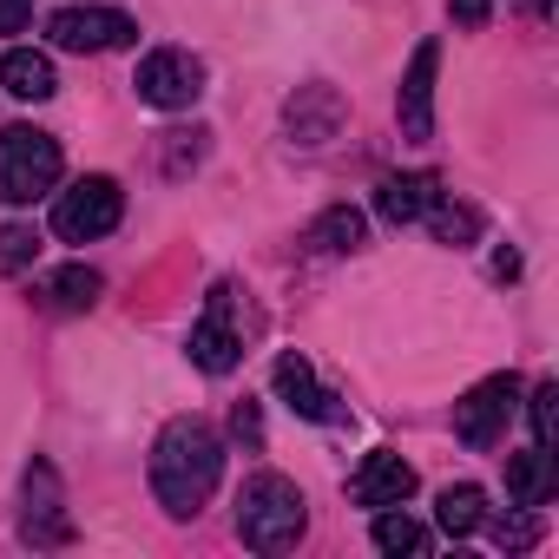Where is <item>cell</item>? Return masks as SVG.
<instances>
[{
	"instance_id": "16",
	"label": "cell",
	"mask_w": 559,
	"mask_h": 559,
	"mask_svg": "<svg viewBox=\"0 0 559 559\" xmlns=\"http://www.w3.org/2000/svg\"><path fill=\"white\" fill-rule=\"evenodd\" d=\"M0 86H8L14 99H27V106H40V99H53V93H60L53 60H47V53H34V47H14L8 60H0Z\"/></svg>"
},
{
	"instance_id": "11",
	"label": "cell",
	"mask_w": 559,
	"mask_h": 559,
	"mask_svg": "<svg viewBox=\"0 0 559 559\" xmlns=\"http://www.w3.org/2000/svg\"><path fill=\"white\" fill-rule=\"evenodd\" d=\"M343 119H349V106H343L336 86H297L290 106H284V139L297 152H317V145H330L343 132Z\"/></svg>"
},
{
	"instance_id": "10",
	"label": "cell",
	"mask_w": 559,
	"mask_h": 559,
	"mask_svg": "<svg viewBox=\"0 0 559 559\" xmlns=\"http://www.w3.org/2000/svg\"><path fill=\"white\" fill-rule=\"evenodd\" d=\"M435 73H441V40H421L408 73H402V86H395V119H402L408 145L435 139Z\"/></svg>"
},
{
	"instance_id": "21",
	"label": "cell",
	"mask_w": 559,
	"mask_h": 559,
	"mask_svg": "<svg viewBox=\"0 0 559 559\" xmlns=\"http://www.w3.org/2000/svg\"><path fill=\"white\" fill-rule=\"evenodd\" d=\"M376 546L382 552H428V526H415L408 513H382L376 520Z\"/></svg>"
},
{
	"instance_id": "2",
	"label": "cell",
	"mask_w": 559,
	"mask_h": 559,
	"mask_svg": "<svg viewBox=\"0 0 559 559\" xmlns=\"http://www.w3.org/2000/svg\"><path fill=\"white\" fill-rule=\"evenodd\" d=\"M304 526H310V513H304L297 480H284V474H250L237 487V539L250 552H290L304 539Z\"/></svg>"
},
{
	"instance_id": "20",
	"label": "cell",
	"mask_w": 559,
	"mask_h": 559,
	"mask_svg": "<svg viewBox=\"0 0 559 559\" xmlns=\"http://www.w3.org/2000/svg\"><path fill=\"white\" fill-rule=\"evenodd\" d=\"M310 243H323V250H356V243H362V211H349V204L323 211L317 230H310Z\"/></svg>"
},
{
	"instance_id": "1",
	"label": "cell",
	"mask_w": 559,
	"mask_h": 559,
	"mask_svg": "<svg viewBox=\"0 0 559 559\" xmlns=\"http://www.w3.org/2000/svg\"><path fill=\"white\" fill-rule=\"evenodd\" d=\"M217 474H224V441L204 415H178L165 421L158 448H152V493L171 520H191L211 493H217Z\"/></svg>"
},
{
	"instance_id": "22",
	"label": "cell",
	"mask_w": 559,
	"mask_h": 559,
	"mask_svg": "<svg viewBox=\"0 0 559 559\" xmlns=\"http://www.w3.org/2000/svg\"><path fill=\"white\" fill-rule=\"evenodd\" d=\"M526 415H533V448L552 454V435H559V382H539L533 402H526Z\"/></svg>"
},
{
	"instance_id": "27",
	"label": "cell",
	"mask_w": 559,
	"mask_h": 559,
	"mask_svg": "<svg viewBox=\"0 0 559 559\" xmlns=\"http://www.w3.org/2000/svg\"><path fill=\"white\" fill-rule=\"evenodd\" d=\"M230 428H237V441H250V448H257V441H263V421H257V402H237V408H230Z\"/></svg>"
},
{
	"instance_id": "19",
	"label": "cell",
	"mask_w": 559,
	"mask_h": 559,
	"mask_svg": "<svg viewBox=\"0 0 559 559\" xmlns=\"http://www.w3.org/2000/svg\"><path fill=\"white\" fill-rule=\"evenodd\" d=\"M428 230H435V243L461 250V243L480 237V211H474V204H448V198H435V204H428Z\"/></svg>"
},
{
	"instance_id": "18",
	"label": "cell",
	"mask_w": 559,
	"mask_h": 559,
	"mask_svg": "<svg viewBox=\"0 0 559 559\" xmlns=\"http://www.w3.org/2000/svg\"><path fill=\"white\" fill-rule=\"evenodd\" d=\"M99 290H106L99 270H86V263H67V270L47 276V304H53V310H93Z\"/></svg>"
},
{
	"instance_id": "4",
	"label": "cell",
	"mask_w": 559,
	"mask_h": 559,
	"mask_svg": "<svg viewBox=\"0 0 559 559\" xmlns=\"http://www.w3.org/2000/svg\"><path fill=\"white\" fill-rule=\"evenodd\" d=\"M119 211H126V191H119L106 171H93V178H80L73 191H60V204H53V237H60V243H93V237H106V230L119 224Z\"/></svg>"
},
{
	"instance_id": "6",
	"label": "cell",
	"mask_w": 559,
	"mask_h": 559,
	"mask_svg": "<svg viewBox=\"0 0 559 559\" xmlns=\"http://www.w3.org/2000/svg\"><path fill=\"white\" fill-rule=\"evenodd\" d=\"M21 539H27V546H40V552H60V546H73V539H80V526H73V513H67V493H60V474H53L47 461H34V467H27V513H21Z\"/></svg>"
},
{
	"instance_id": "24",
	"label": "cell",
	"mask_w": 559,
	"mask_h": 559,
	"mask_svg": "<svg viewBox=\"0 0 559 559\" xmlns=\"http://www.w3.org/2000/svg\"><path fill=\"white\" fill-rule=\"evenodd\" d=\"M165 139H171L165 171H171V178H185V165H198V158H204V139H211V132H198V126H191V132H165Z\"/></svg>"
},
{
	"instance_id": "12",
	"label": "cell",
	"mask_w": 559,
	"mask_h": 559,
	"mask_svg": "<svg viewBox=\"0 0 559 559\" xmlns=\"http://www.w3.org/2000/svg\"><path fill=\"white\" fill-rule=\"evenodd\" d=\"M415 493V467L402 461V454H389V448H376L362 467H356V480H349V500L356 507H402Z\"/></svg>"
},
{
	"instance_id": "5",
	"label": "cell",
	"mask_w": 559,
	"mask_h": 559,
	"mask_svg": "<svg viewBox=\"0 0 559 559\" xmlns=\"http://www.w3.org/2000/svg\"><path fill=\"white\" fill-rule=\"evenodd\" d=\"M132 86H139L145 106L185 112V106H198V93H204V60L185 53V47H158V53L139 60V80H132Z\"/></svg>"
},
{
	"instance_id": "15",
	"label": "cell",
	"mask_w": 559,
	"mask_h": 559,
	"mask_svg": "<svg viewBox=\"0 0 559 559\" xmlns=\"http://www.w3.org/2000/svg\"><path fill=\"white\" fill-rule=\"evenodd\" d=\"M552 487H559V474H552V454H546V448L507 454V500H513V507H546Z\"/></svg>"
},
{
	"instance_id": "29",
	"label": "cell",
	"mask_w": 559,
	"mask_h": 559,
	"mask_svg": "<svg viewBox=\"0 0 559 559\" xmlns=\"http://www.w3.org/2000/svg\"><path fill=\"white\" fill-rule=\"evenodd\" d=\"M520 8H526L533 21H546V14H552V0H520Z\"/></svg>"
},
{
	"instance_id": "26",
	"label": "cell",
	"mask_w": 559,
	"mask_h": 559,
	"mask_svg": "<svg viewBox=\"0 0 559 559\" xmlns=\"http://www.w3.org/2000/svg\"><path fill=\"white\" fill-rule=\"evenodd\" d=\"M448 14H454V27H467V34H480V27L493 21V0H454V8H448Z\"/></svg>"
},
{
	"instance_id": "13",
	"label": "cell",
	"mask_w": 559,
	"mask_h": 559,
	"mask_svg": "<svg viewBox=\"0 0 559 559\" xmlns=\"http://www.w3.org/2000/svg\"><path fill=\"white\" fill-rule=\"evenodd\" d=\"M276 395H284L304 421H336V395L317 382V369H310V356H297V349H284V356H276Z\"/></svg>"
},
{
	"instance_id": "8",
	"label": "cell",
	"mask_w": 559,
	"mask_h": 559,
	"mask_svg": "<svg viewBox=\"0 0 559 559\" xmlns=\"http://www.w3.org/2000/svg\"><path fill=\"white\" fill-rule=\"evenodd\" d=\"M230 317H237V290L217 284V290L204 297V317L191 323V362H198L204 376H230L237 356H243V336H237Z\"/></svg>"
},
{
	"instance_id": "3",
	"label": "cell",
	"mask_w": 559,
	"mask_h": 559,
	"mask_svg": "<svg viewBox=\"0 0 559 559\" xmlns=\"http://www.w3.org/2000/svg\"><path fill=\"white\" fill-rule=\"evenodd\" d=\"M60 139L40 126H0V204H34L60 185Z\"/></svg>"
},
{
	"instance_id": "9",
	"label": "cell",
	"mask_w": 559,
	"mask_h": 559,
	"mask_svg": "<svg viewBox=\"0 0 559 559\" xmlns=\"http://www.w3.org/2000/svg\"><path fill=\"white\" fill-rule=\"evenodd\" d=\"M513 408H520V382H513V376H487L480 389H467V395L454 402V435H461L467 448H493V441L507 435Z\"/></svg>"
},
{
	"instance_id": "17",
	"label": "cell",
	"mask_w": 559,
	"mask_h": 559,
	"mask_svg": "<svg viewBox=\"0 0 559 559\" xmlns=\"http://www.w3.org/2000/svg\"><path fill=\"white\" fill-rule=\"evenodd\" d=\"M435 520H441V533H448V539H467V533H480V526H487V493H480L474 480H461V487H441V500H435Z\"/></svg>"
},
{
	"instance_id": "25",
	"label": "cell",
	"mask_w": 559,
	"mask_h": 559,
	"mask_svg": "<svg viewBox=\"0 0 559 559\" xmlns=\"http://www.w3.org/2000/svg\"><path fill=\"white\" fill-rule=\"evenodd\" d=\"M493 539H500L507 552H526V546L539 539V526H533V520H493Z\"/></svg>"
},
{
	"instance_id": "23",
	"label": "cell",
	"mask_w": 559,
	"mask_h": 559,
	"mask_svg": "<svg viewBox=\"0 0 559 559\" xmlns=\"http://www.w3.org/2000/svg\"><path fill=\"white\" fill-rule=\"evenodd\" d=\"M40 257V230L34 224H0V270H21Z\"/></svg>"
},
{
	"instance_id": "28",
	"label": "cell",
	"mask_w": 559,
	"mask_h": 559,
	"mask_svg": "<svg viewBox=\"0 0 559 559\" xmlns=\"http://www.w3.org/2000/svg\"><path fill=\"white\" fill-rule=\"evenodd\" d=\"M34 21V0H0V34H27Z\"/></svg>"
},
{
	"instance_id": "7",
	"label": "cell",
	"mask_w": 559,
	"mask_h": 559,
	"mask_svg": "<svg viewBox=\"0 0 559 559\" xmlns=\"http://www.w3.org/2000/svg\"><path fill=\"white\" fill-rule=\"evenodd\" d=\"M47 40L67 47V53H112V47L139 40V21L119 14V8H60L47 21Z\"/></svg>"
},
{
	"instance_id": "14",
	"label": "cell",
	"mask_w": 559,
	"mask_h": 559,
	"mask_svg": "<svg viewBox=\"0 0 559 559\" xmlns=\"http://www.w3.org/2000/svg\"><path fill=\"white\" fill-rule=\"evenodd\" d=\"M435 198H441V178L435 171H389L376 185V217L382 224H415V217H428Z\"/></svg>"
}]
</instances>
